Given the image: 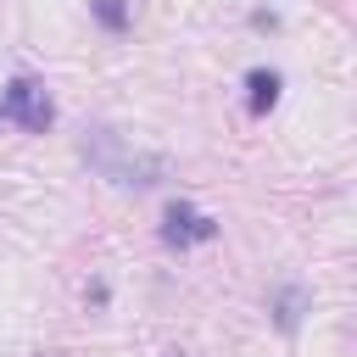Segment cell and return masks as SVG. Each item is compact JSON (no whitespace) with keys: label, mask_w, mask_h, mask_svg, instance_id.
Here are the masks:
<instances>
[{"label":"cell","mask_w":357,"mask_h":357,"mask_svg":"<svg viewBox=\"0 0 357 357\" xmlns=\"http://www.w3.org/2000/svg\"><path fill=\"white\" fill-rule=\"evenodd\" d=\"M84 162L100 173V178H112V184H134V190H145V184H156L162 173H167V162L162 156H145V151H128L123 145V134L117 128H106V123H95V128H84Z\"/></svg>","instance_id":"cell-1"},{"label":"cell","mask_w":357,"mask_h":357,"mask_svg":"<svg viewBox=\"0 0 357 357\" xmlns=\"http://www.w3.org/2000/svg\"><path fill=\"white\" fill-rule=\"evenodd\" d=\"M0 117H11L28 134H45L56 123V106H50V95H45L39 78H11L6 84V100H0Z\"/></svg>","instance_id":"cell-2"},{"label":"cell","mask_w":357,"mask_h":357,"mask_svg":"<svg viewBox=\"0 0 357 357\" xmlns=\"http://www.w3.org/2000/svg\"><path fill=\"white\" fill-rule=\"evenodd\" d=\"M162 240H167L173 251H190V245H201V240H218V218L195 212L190 201H173L167 218H162Z\"/></svg>","instance_id":"cell-3"},{"label":"cell","mask_w":357,"mask_h":357,"mask_svg":"<svg viewBox=\"0 0 357 357\" xmlns=\"http://www.w3.org/2000/svg\"><path fill=\"white\" fill-rule=\"evenodd\" d=\"M307 307H312V296H307L301 284H279V290L268 296V312H273V324H279L284 335H296V324H301Z\"/></svg>","instance_id":"cell-4"},{"label":"cell","mask_w":357,"mask_h":357,"mask_svg":"<svg viewBox=\"0 0 357 357\" xmlns=\"http://www.w3.org/2000/svg\"><path fill=\"white\" fill-rule=\"evenodd\" d=\"M279 84H284V78H279L273 67H251V73H245V89H251V117H268V112H273Z\"/></svg>","instance_id":"cell-5"},{"label":"cell","mask_w":357,"mask_h":357,"mask_svg":"<svg viewBox=\"0 0 357 357\" xmlns=\"http://www.w3.org/2000/svg\"><path fill=\"white\" fill-rule=\"evenodd\" d=\"M89 11H95V22L106 33H123L134 22V0H89Z\"/></svg>","instance_id":"cell-6"}]
</instances>
